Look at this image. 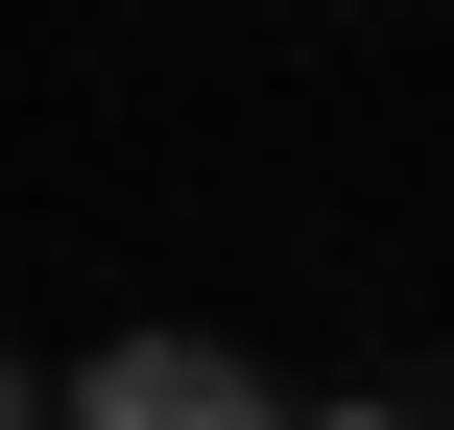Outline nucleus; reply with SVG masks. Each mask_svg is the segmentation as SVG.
I'll use <instances>...</instances> for the list:
<instances>
[{"label":"nucleus","instance_id":"nucleus-1","mask_svg":"<svg viewBox=\"0 0 454 430\" xmlns=\"http://www.w3.org/2000/svg\"><path fill=\"white\" fill-rule=\"evenodd\" d=\"M48 430H287V407H263L215 335H120V359H72V407H48Z\"/></svg>","mask_w":454,"mask_h":430},{"label":"nucleus","instance_id":"nucleus-2","mask_svg":"<svg viewBox=\"0 0 454 430\" xmlns=\"http://www.w3.org/2000/svg\"><path fill=\"white\" fill-rule=\"evenodd\" d=\"M335 430H407V407H335Z\"/></svg>","mask_w":454,"mask_h":430},{"label":"nucleus","instance_id":"nucleus-3","mask_svg":"<svg viewBox=\"0 0 454 430\" xmlns=\"http://www.w3.org/2000/svg\"><path fill=\"white\" fill-rule=\"evenodd\" d=\"M0 430H24V383H0Z\"/></svg>","mask_w":454,"mask_h":430}]
</instances>
